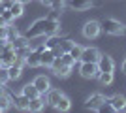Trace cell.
Masks as SVG:
<instances>
[{"mask_svg":"<svg viewBox=\"0 0 126 113\" xmlns=\"http://www.w3.org/2000/svg\"><path fill=\"white\" fill-rule=\"evenodd\" d=\"M81 32H83V36L87 38V40H94V38H98V36H100V32H102L100 21H94V19L87 21L83 25V28H81Z\"/></svg>","mask_w":126,"mask_h":113,"instance_id":"3957f363","label":"cell"},{"mask_svg":"<svg viewBox=\"0 0 126 113\" xmlns=\"http://www.w3.org/2000/svg\"><path fill=\"white\" fill-rule=\"evenodd\" d=\"M68 6L74 11H85L94 6V0H68Z\"/></svg>","mask_w":126,"mask_h":113,"instance_id":"9c48e42d","label":"cell"},{"mask_svg":"<svg viewBox=\"0 0 126 113\" xmlns=\"http://www.w3.org/2000/svg\"><path fill=\"white\" fill-rule=\"evenodd\" d=\"M60 30V21H51L47 17H43V19H38L34 21L32 27H28L25 36L28 40L32 38H43V36H51V34H57Z\"/></svg>","mask_w":126,"mask_h":113,"instance_id":"6da1fadb","label":"cell"},{"mask_svg":"<svg viewBox=\"0 0 126 113\" xmlns=\"http://www.w3.org/2000/svg\"><path fill=\"white\" fill-rule=\"evenodd\" d=\"M21 74H23V68H21V66H17V64L8 66V75H10V81L19 79V77H21Z\"/></svg>","mask_w":126,"mask_h":113,"instance_id":"7402d4cb","label":"cell"},{"mask_svg":"<svg viewBox=\"0 0 126 113\" xmlns=\"http://www.w3.org/2000/svg\"><path fill=\"white\" fill-rule=\"evenodd\" d=\"M10 81V75H8V66H0V83L6 85Z\"/></svg>","mask_w":126,"mask_h":113,"instance_id":"4316f807","label":"cell"},{"mask_svg":"<svg viewBox=\"0 0 126 113\" xmlns=\"http://www.w3.org/2000/svg\"><path fill=\"white\" fill-rule=\"evenodd\" d=\"M25 62H26V66H30V68H38V66H40V51H38V49H30V53L25 57Z\"/></svg>","mask_w":126,"mask_h":113,"instance_id":"2e32d148","label":"cell"},{"mask_svg":"<svg viewBox=\"0 0 126 113\" xmlns=\"http://www.w3.org/2000/svg\"><path fill=\"white\" fill-rule=\"evenodd\" d=\"M98 111H100V113H113L115 109H113V106H111V102H109V100H105V102L102 104L100 108H98Z\"/></svg>","mask_w":126,"mask_h":113,"instance_id":"83f0119b","label":"cell"},{"mask_svg":"<svg viewBox=\"0 0 126 113\" xmlns=\"http://www.w3.org/2000/svg\"><path fill=\"white\" fill-rule=\"evenodd\" d=\"M74 40H70V38H68V40H60V47H62V51H64V53H68V51H70V49H72V45H74Z\"/></svg>","mask_w":126,"mask_h":113,"instance_id":"f546056e","label":"cell"},{"mask_svg":"<svg viewBox=\"0 0 126 113\" xmlns=\"http://www.w3.org/2000/svg\"><path fill=\"white\" fill-rule=\"evenodd\" d=\"M68 53L72 55L75 60H79V57H81V53H83V47H81V45H77V43H74V45H72V49H70Z\"/></svg>","mask_w":126,"mask_h":113,"instance_id":"d4e9b609","label":"cell"},{"mask_svg":"<svg viewBox=\"0 0 126 113\" xmlns=\"http://www.w3.org/2000/svg\"><path fill=\"white\" fill-rule=\"evenodd\" d=\"M10 11H11V15L15 17V19H19V17H23V13H25V4H21V2H13L11 4V8H10Z\"/></svg>","mask_w":126,"mask_h":113,"instance_id":"44dd1931","label":"cell"},{"mask_svg":"<svg viewBox=\"0 0 126 113\" xmlns=\"http://www.w3.org/2000/svg\"><path fill=\"white\" fill-rule=\"evenodd\" d=\"M11 104L15 106L17 109H23V111H28V104H30V98L25 96V94H15V96H11Z\"/></svg>","mask_w":126,"mask_h":113,"instance_id":"8fae6325","label":"cell"},{"mask_svg":"<svg viewBox=\"0 0 126 113\" xmlns=\"http://www.w3.org/2000/svg\"><path fill=\"white\" fill-rule=\"evenodd\" d=\"M100 55L102 53L96 47H85L83 53H81V57H79V62H98Z\"/></svg>","mask_w":126,"mask_h":113,"instance_id":"52a82bcc","label":"cell"},{"mask_svg":"<svg viewBox=\"0 0 126 113\" xmlns=\"http://www.w3.org/2000/svg\"><path fill=\"white\" fill-rule=\"evenodd\" d=\"M0 66H2V55H0Z\"/></svg>","mask_w":126,"mask_h":113,"instance_id":"7bdbcfd3","label":"cell"},{"mask_svg":"<svg viewBox=\"0 0 126 113\" xmlns=\"http://www.w3.org/2000/svg\"><path fill=\"white\" fill-rule=\"evenodd\" d=\"M70 108H72V102H70V98L62 94V96L58 98V102H57V106H55V109H57V111L66 113V111H70Z\"/></svg>","mask_w":126,"mask_h":113,"instance_id":"d6986e66","label":"cell"},{"mask_svg":"<svg viewBox=\"0 0 126 113\" xmlns=\"http://www.w3.org/2000/svg\"><path fill=\"white\" fill-rule=\"evenodd\" d=\"M100 27L105 34H109V36H122L126 32L124 25L121 21H117V19H104L100 21Z\"/></svg>","mask_w":126,"mask_h":113,"instance_id":"7a4b0ae2","label":"cell"},{"mask_svg":"<svg viewBox=\"0 0 126 113\" xmlns=\"http://www.w3.org/2000/svg\"><path fill=\"white\" fill-rule=\"evenodd\" d=\"M107 100L111 102V106H113L115 111H122V109H126V96H122V94H113V96H109Z\"/></svg>","mask_w":126,"mask_h":113,"instance_id":"5bb4252c","label":"cell"},{"mask_svg":"<svg viewBox=\"0 0 126 113\" xmlns=\"http://www.w3.org/2000/svg\"><path fill=\"white\" fill-rule=\"evenodd\" d=\"M51 2H53V0H42V4H43V6H47V8L51 6Z\"/></svg>","mask_w":126,"mask_h":113,"instance_id":"f35d334b","label":"cell"},{"mask_svg":"<svg viewBox=\"0 0 126 113\" xmlns=\"http://www.w3.org/2000/svg\"><path fill=\"white\" fill-rule=\"evenodd\" d=\"M105 100H107V98H105L102 92H94V94H90V96L85 100V108L87 109H96V111H98V108H100Z\"/></svg>","mask_w":126,"mask_h":113,"instance_id":"8992f818","label":"cell"},{"mask_svg":"<svg viewBox=\"0 0 126 113\" xmlns=\"http://www.w3.org/2000/svg\"><path fill=\"white\" fill-rule=\"evenodd\" d=\"M2 19H4L6 25H11V23L15 21V17L11 15V11H10V10H4V11H2Z\"/></svg>","mask_w":126,"mask_h":113,"instance_id":"1f68e13d","label":"cell"},{"mask_svg":"<svg viewBox=\"0 0 126 113\" xmlns=\"http://www.w3.org/2000/svg\"><path fill=\"white\" fill-rule=\"evenodd\" d=\"M51 51H53V55H55V57H62V55H64V51H62V47H60V42H58V43H57V45H55V47H53V49H51Z\"/></svg>","mask_w":126,"mask_h":113,"instance_id":"836d02e7","label":"cell"},{"mask_svg":"<svg viewBox=\"0 0 126 113\" xmlns=\"http://www.w3.org/2000/svg\"><path fill=\"white\" fill-rule=\"evenodd\" d=\"M43 96H45V104H47L49 108H55V106H57V102H58V98L62 96V92L58 91V89H49Z\"/></svg>","mask_w":126,"mask_h":113,"instance_id":"4fadbf2b","label":"cell"},{"mask_svg":"<svg viewBox=\"0 0 126 113\" xmlns=\"http://www.w3.org/2000/svg\"><path fill=\"white\" fill-rule=\"evenodd\" d=\"M32 83L36 85V89L40 91V94H45V92L51 89V81H49L47 75H38V77L32 81Z\"/></svg>","mask_w":126,"mask_h":113,"instance_id":"7c38bea8","label":"cell"},{"mask_svg":"<svg viewBox=\"0 0 126 113\" xmlns=\"http://www.w3.org/2000/svg\"><path fill=\"white\" fill-rule=\"evenodd\" d=\"M10 104H11V94H10V96L0 98V111H6V109L10 108Z\"/></svg>","mask_w":126,"mask_h":113,"instance_id":"4dcf8cb0","label":"cell"},{"mask_svg":"<svg viewBox=\"0 0 126 113\" xmlns=\"http://www.w3.org/2000/svg\"><path fill=\"white\" fill-rule=\"evenodd\" d=\"M4 96H10V92L6 91V85L0 83V98H4Z\"/></svg>","mask_w":126,"mask_h":113,"instance_id":"d590c367","label":"cell"},{"mask_svg":"<svg viewBox=\"0 0 126 113\" xmlns=\"http://www.w3.org/2000/svg\"><path fill=\"white\" fill-rule=\"evenodd\" d=\"M0 38L8 40V25H0Z\"/></svg>","mask_w":126,"mask_h":113,"instance_id":"e575fe53","label":"cell"},{"mask_svg":"<svg viewBox=\"0 0 126 113\" xmlns=\"http://www.w3.org/2000/svg\"><path fill=\"white\" fill-rule=\"evenodd\" d=\"M8 43H10L8 40H2V38H0V53H2V51H4V49L8 47Z\"/></svg>","mask_w":126,"mask_h":113,"instance_id":"74e56055","label":"cell"},{"mask_svg":"<svg viewBox=\"0 0 126 113\" xmlns=\"http://www.w3.org/2000/svg\"><path fill=\"white\" fill-rule=\"evenodd\" d=\"M2 66H11L13 64V62H15V49L11 47V43H8V47L4 49V51H2Z\"/></svg>","mask_w":126,"mask_h":113,"instance_id":"30bf717a","label":"cell"},{"mask_svg":"<svg viewBox=\"0 0 126 113\" xmlns=\"http://www.w3.org/2000/svg\"><path fill=\"white\" fill-rule=\"evenodd\" d=\"M47 104H45V96L43 94H40V96L36 98H30V104H28V111H42L43 108H45Z\"/></svg>","mask_w":126,"mask_h":113,"instance_id":"9a60e30c","label":"cell"},{"mask_svg":"<svg viewBox=\"0 0 126 113\" xmlns=\"http://www.w3.org/2000/svg\"><path fill=\"white\" fill-rule=\"evenodd\" d=\"M60 60H62L64 64L72 66V68H74V64H75V62H77V60H75V59H74V57H72V55H70V53H64L62 57H60Z\"/></svg>","mask_w":126,"mask_h":113,"instance_id":"f1b7e54d","label":"cell"},{"mask_svg":"<svg viewBox=\"0 0 126 113\" xmlns=\"http://www.w3.org/2000/svg\"><path fill=\"white\" fill-rule=\"evenodd\" d=\"M10 43H11V47H13V49H23V47H28V45H30V40H28L26 36L17 34V36L13 38Z\"/></svg>","mask_w":126,"mask_h":113,"instance_id":"ac0fdd59","label":"cell"},{"mask_svg":"<svg viewBox=\"0 0 126 113\" xmlns=\"http://www.w3.org/2000/svg\"><path fill=\"white\" fill-rule=\"evenodd\" d=\"M98 79H100V83H102L104 87L111 85V83H113V72H100Z\"/></svg>","mask_w":126,"mask_h":113,"instance_id":"603a6c76","label":"cell"},{"mask_svg":"<svg viewBox=\"0 0 126 113\" xmlns=\"http://www.w3.org/2000/svg\"><path fill=\"white\" fill-rule=\"evenodd\" d=\"M58 42H60V38H57L55 34H51V36H45V47H47V49H53Z\"/></svg>","mask_w":126,"mask_h":113,"instance_id":"cb8c5ba5","label":"cell"},{"mask_svg":"<svg viewBox=\"0 0 126 113\" xmlns=\"http://www.w3.org/2000/svg\"><path fill=\"white\" fill-rule=\"evenodd\" d=\"M64 6H66V0H53L49 8H51V10H55V11H60V13H62Z\"/></svg>","mask_w":126,"mask_h":113,"instance_id":"484cf974","label":"cell"},{"mask_svg":"<svg viewBox=\"0 0 126 113\" xmlns=\"http://www.w3.org/2000/svg\"><path fill=\"white\" fill-rule=\"evenodd\" d=\"M17 2H21V4H28L30 0H17Z\"/></svg>","mask_w":126,"mask_h":113,"instance_id":"b9f144b4","label":"cell"},{"mask_svg":"<svg viewBox=\"0 0 126 113\" xmlns=\"http://www.w3.org/2000/svg\"><path fill=\"white\" fill-rule=\"evenodd\" d=\"M79 74L85 79H94L100 75V70H98V64L96 62H81L79 66Z\"/></svg>","mask_w":126,"mask_h":113,"instance_id":"277c9868","label":"cell"},{"mask_svg":"<svg viewBox=\"0 0 126 113\" xmlns=\"http://www.w3.org/2000/svg\"><path fill=\"white\" fill-rule=\"evenodd\" d=\"M45 17H47V19H51V21H60V11L51 10V11H49V13H47Z\"/></svg>","mask_w":126,"mask_h":113,"instance_id":"d6a6232c","label":"cell"},{"mask_svg":"<svg viewBox=\"0 0 126 113\" xmlns=\"http://www.w3.org/2000/svg\"><path fill=\"white\" fill-rule=\"evenodd\" d=\"M4 10H6V8L2 6V2H0V15H2V11H4Z\"/></svg>","mask_w":126,"mask_h":113,"instance_id":"60d3db41","label":"cell"},{"mask_svg":"<svg viewBox=\"0 0 126 113\" xmlns=\"http://www.w3.org/2000/svg\"><path fill=\"white\" fill-rule=\"evenodd\" d=\"M98 70L100 72H113L115 70V60L111 59L109 55H100V59H98Z\"/></svg>","mask_w":126,"mask_h":113,"instance_id":"ba28073f","label":"cell"},{"mask_svg":"<svg viewBox=\"0 0 126 113\" xmlns=\"http://www.w3.org/2000/svg\"><path fill=\"white\" fill-rule=\"evenodd\" d=\"M13 2H15V0H2V6H4L6 10H10V8H11V4H13Z\"/></svg>","mask_w":126,"mask_h":113,"instance_id":"8d00e7d4","label":"cell"},{"mask_svg":"<svg viewBox=\"0 0 126 113\" xmlns=\"http://www.w3.org/2000/svg\"><path fill=\"white\" fill-rule=\"evenodd\" d=\"M21 92L25 94V96H28V98H36V96H40V91L36 89V85H34V83H26V85H23Z\"/></svg>","mask_w":126,"mask_h":113,"instance_id":"ffe728a7","label":"cell"},{"mask_svg":"<svg viewBox=\"0 0 126 113\" xmlns=\"http://www.w3.org/2000/svg\"><path fill=\"white\" fill-rule=\"evenodd\" d=\"M51 70L55 72V75H58V77H68L70 72H72V66L64 64L62 60H60V57H57V59L53 60V64H51Z\"/></svg>","mask_w":126,"mask_h":113,"instance_id":"5b68a950","label":"cell"},{"mask_svg":"<svg viewBox=\"0 0 126 113\" xmlns=\"http://www.w3.org/2000/svg\"><path fill=\"white\" fill-rule=\"evenodd\" d=\"M122 72H124V74H126V60H124V62H122Z\"/></svg>","mask_w":126,"mask_h":113,"instance_id":"ab89813d","label":"cell"},{"mask_svg":"<svg viewBox=\"0 0 126 113\" xmlns=\"http://www.w3.org/2000/svg\"><path fill=\"white\" fill-rule=\"evenodd\" d=\"M57 59L55 55H53L51 49H45V51H42L40 53V66H45V68H51L53 64V60Z\"/></svg>","mask_w":126,"mask_h":113,"instance_id":"e0dca14e","label":"cell"},{"mask_svg":"<svg viewBox=\"0 0 126 113\" xmlns=\"http://www.w3.org/2000/svg\"><path fill=\"white\" fill-rule=\"evenodd\" d=\"M0 2H2V0H0Z\"/></svg>","mask_w":126,"mask_h":113,"instance_id":"ee69618b","label":"cell"}]
</instances>
